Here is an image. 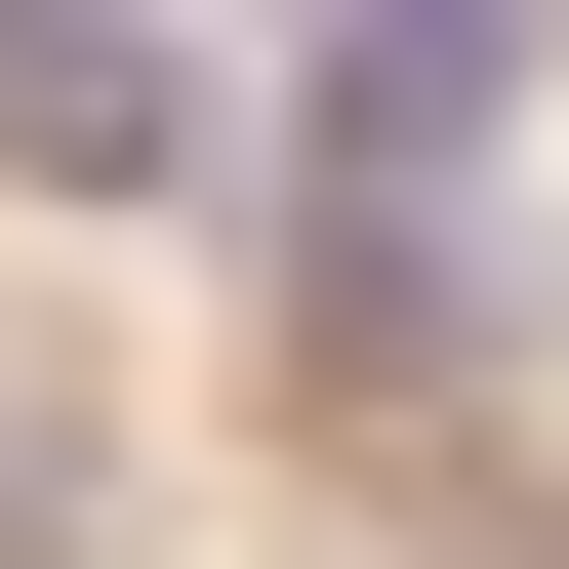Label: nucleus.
Masks as SVG:
<instances>
[{"instance_id":"f257e3e1","label":"nucleus","mask_w":569,"mask_h":569,"mask_svg":"<svg viewBox=\"0 0 569 569\" xmlns=\"http://www.w3.org/2000/svg\"><path fill=\"white\" fill-rule=\"evenodd\" d=\"M0 163H41V203H203V163H244V82H203V41H122V0H82V41L0 0Z\"/></svg>"},{"instance_id":"f03ea898","label":"nucleus","mask_w":569,"mask_h":569,"mask_svg":"<svg viewBox=\"0 0 569 569\" xmlns=\"http://www.w3.org/2000/svg\"><path fill=\"white\" fill-rule=\"evenodd\" d=\"M0 569H122V448H82L41 367H0Z\"/></svg>"}]
</instances>
